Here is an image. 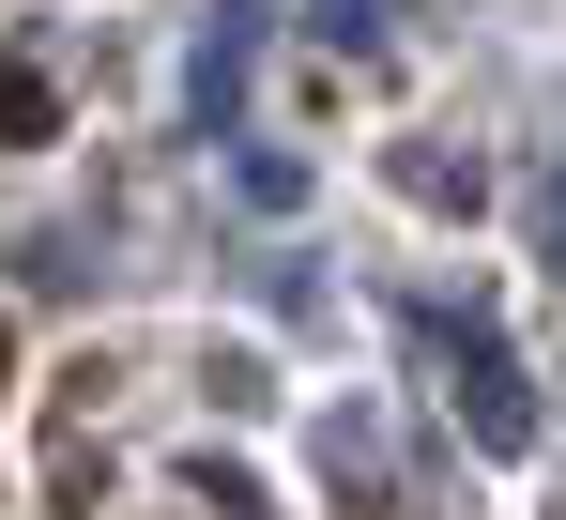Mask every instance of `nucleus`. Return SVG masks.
Here are the masks:
<instances>
[{
	"label": "nucleus",
	"mask_w": 566,
	"mask_h": 520,
	"mask_svg": "<svg viewBox=\"0 0 566 520\" xmlns=\"http://www.w3.org/2000/svg\"><path fill=\"white\" fill-rule=\"evenodd\" d=\"M0 398H15V322H0Z\"/></svg>",
	"instance_id": "2"
},
{
	"label": "nucleus",
	"mask_w": 566,
	"mask_h": 520,
	"mask_svg": "<svg viewBox=\"0 0 566 520\" xmlns=\"http://www.w3.org/2000/svg\"><path fill=\"white\" fill-rule=\"evenodd\" d=\"M31 138H62V92L31 77V62H0V154H31Z\"/></svg>",
	"instance_id": "1"
}]
</instances>
